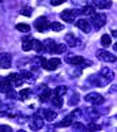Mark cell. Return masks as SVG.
<instances>
[{
    "mask_svg": "<svg viewBox=\"0 0 117 132\" xmlns=\"http://www.w3.org/2000/svg\"><path fill=\"white\" fill-rule=\"evenodd\" d=\"M40 60L42 63V68L46 71H55L56 68H58V65L61 64V60L57 57L49 59V60H46V59H44V57H40Z\"/></svg>",
    "mask_w": 117,
    "mask_h": 132,
    "instance_id": "6da1fadb",
    "label": "cell"
},
{
    "mask_svg": "<svg viewBox=\"0 0 117 132\" xmlns=\"http://www.w3.org/2000/svg\"><path fill=\"white\" fill-rule=\"evenodd\" d=\"M97 57H98L101 61H105V63H113V61L116 60V56L112 55L110 52L105 51V49L97 51Z\"/></svg>",
    "mask_w": 117,
    "mask_h": 132,
    "instance_id": "7a4b0ae2",
    "label": "cell"
},
{
    "mask_svg": "<svg viewBox=\"0 0 117 132\" xmlns=\"http://www.w3.org/2000/svg\"><path fill=\"white\" fill-rule=\"evenodd\" d=\"M93 16V26H94L95 29H101L102 26H105V23H106V15L105 14H94V15H91Z\"/></svg>",
    "mask_w": 117,
    "mask_h": 132,
    "instance_id": "3957f363",
    "label": "cell"
},
{
    "mask_svg": "<svg viewBox=\"0 0 117 132\" xmlns=\"http://www.w3.org/2000/svg\"><path fill=\"white\" fill-rule=\"evenodd\" d=\"M85 100L93 105H101L104 102V97L101 94H98V93H90V94H87L85 97Z\"/></svg>",
    "mask_w": 117,
    "mask_h": 132,
    "instance_id": "277c9868",
    "label": "cell"
},
{
    "mask_svg": "<svg viewBox=\"0 0 117 132\" xmlns=\"http://www.w3.org/2000/svg\"><path fill=\"white\" fill-rule=\"evenodd\" d=\"M34 26H36V29H37L40 33H42V31H45V30H48V29H49V22L46 21L45 16H40V18L36 19Z\"/></svg>",
    "mask_w": 117,
    "mask_h": 132,
    "instance_id": "5b68a950",
    "label": "cell"
},
{
    "mask_svg": "<svg viewBox=\"0 0 117 132\" xmlns=\"http://www.w3.org/2000/svg\"><path fill=\"white\" fill-rule=\"evenodd\" d=\"M11 63H12V57L10 53H0V68L7 70V68L11 67Z\"/></svg>",
    "mask_w": 117,
    "mask_h": 132,
    "instance_id": "8992f818",
    "label": "cell"
},
{
    "mask_svg": "<svg viewBox=\"0 0 117 132\" xmlns=\"http://www.w3.org/2000/svg\"><path fill=\"white\" fill-rule=\"evenodd\" d=\"M75 25L83 33H89L91 30V25H90V22L87 21V19H78V21L75 22Z\"/></svg>",
    "mask_w": 117,
    "mask_h": 132,
    "instance_id": "52a82bcc",
    "label": "cell"
},
{
    "mask_svg": "<svg viewBox=\"0 0 117 132\" xmlns=\"http://www.w3.org/2000/svg\"><path fill=\"white\" fill-rule=\"evenodd\" d=\"M60 16H61L63 21L68 22V23H72L75 21V12L72 11V10H64V11H61Z\"/></svg>",
    "mask_w": 117,
    "mask_h": 132,
    "instance_id": "ba28073f",
    "label": "cell"
},
{
    "mask_svg": "<svg viewBox=\"0 0 117 132\" xmlns=\"http://www.w3.org/2000/svg\"><path fill=\"white\" fill-rule=\"evenodd\" d=\"M7 79L10 80V83L14 86V87H16V86H21L22 83H23V79H22V76L21 75H18V74H11V75H8Z\"/></svg>",
    "mask_w": 117,
    "mask_h": 132,
    "instance_id": "9c48e42d",
    "label": "cell"
},
{
    "mask_svg": "<svg viewBox=\"0 0 117 132\" xmlns=\"http://www.w3.org/2000/svg\"><path fill=\"white\" fill-rule=\"evenodd\" d=\"M42 44H44V48H45L46 51H49V52H53V53H55L56 48H57V44H56V41H55V40H51V38H46V40L44 41Z\"/></svg>",
    "mask_w": 117,
    "mask_h": 132,
    "instance_id": "30bf717a",
    "label": "cell"
},
{
    "mask_svg": "<svg viewBox=\"0 0 117 132\" xmlns=\"http://www.w3.org/2000/svg\"><path fill=\"white\" fill-rule=\"evenodd\" d=\"M11 89H12V85L10 83V80L7 79V78L0 80V93H4V94H6V93L8 90H11Z\"/></svg>",
    "mask_w": 117,
    "mask_h": 132,
    "instance_id": "8fae6325",
    "label": "cell"
},
{
    "mask_svg": "<svg viewBox=\"0 0 117 132\" xmlns=\"http://www.w3.org/2000/svg\"><path fill=\"white\" fill-rule=\"evenodd\" d=\"M74 120H75V114H70V116H67L63 121L57 123V127H61V128H64V127H70L72 123H74Z\"/></svg>",
    "mask_w": 117,
    "mask_h": 132,
    "instance_id": "7c38bea8",
    "label": "cell"
},
{
    "mask_svg": "<svg viewBox=\"0 0 117 132\" xmlns=\"http://www.w3.org/2000/svg\"><path fill=\"white\" fill-rule=\"evenodd\" d=\"M22 49L25 51V52H29V51L33 49V38H30V37L23 38V41H22Z\"/></svg>",
    "mask_w": 117,
    "mask_h": 132,
    "instance_id": "4fadbf2b",
    "label": "cell"
},
{
    "mask_svg": "<svg viewBox=\"0 0 117 132\" xmlns=\"http://www.w3.org/2000/svg\"><path fill=\"white\" fill-rule=\"evenodd\" d=\"M67 63L72 65H79L82 63H85V59L82 56H74V57H67Z\"/></svg>",
    "mask_w": 117,
    "mask_h": 132,
    "instance_id": "5bb4252c",
    "label": "cell"
},
{
    "mask_svg": "<svg viewBox=\"0 0 117 132\" xmlns=\"http://www.w3.org/2000/svg\"><path fill=\"white\" fill-rule=\"evenodd\" d=\"M44 127V120L41 119L38 114H34L33 116V128L34 129H40Z\"/></svg>",
    "mask_w": 117,
    "mask_h": 132,
    "instance_id": "9a60e30c",
    "label": "cell"
},
{
    "mask_svg": "<svg viewBox=\"0 0 117 132\" xmlns=\"http://www.w3.org/2000/svg\"><path fill=\"white\" fill-rule=\"evenodd\" d=\"M95 6L99 10H105V8L112 7V2L110 0H95Z\"/></svg>",
    "mask_w": 117,
    "mask_h": 132,
    "instance_id": "2e32d148",
    "label": "cell"
},
{
    "mask_svg": "<svg viewBox=\"0 0 117 132\" xmlns=\"http://www.w3.org/2000/svg\"><path fill=\"white\" fill-rule=\"evenodd\" d=\"M44 117H45V120H55L56 117H57V113L56 112H53V110H49V109H44Z\"/></svg>",
    "mask_w": 117,
    "mask_h": 132,
    "instance_id": "e0dca14e",
    "label": "cell"
},
{
    "mask_svg": "<svg viewBox=\"0 0 117 132\" xmlns=\"http://www.w3.org/2000/svg\"><path fill=\"white\" fill-rule=\"evenodd\" d=\"M65 44H68L70 46H76L78 40L72 36V34H67V36H65Z\"/></svg>",
    "mask_w": 117,
    "mask_h": 132,
    "instance_id": "ac0fdd59",
    "label": "cell"
},
{
    "mask_svg": "<svg viewBox=\"0 0 117 132\" xmlns=\"http://www.w3.org/2000/svg\"><path fill=\"white\" fill-rule=\"evenodd\" d=\"M49 29L53 30V31H61L63 29H64V26H63L60 22H51L49 23Z\"/></svg>",
    "mask_w": 117,
    "mask_h": 132,
    "instance_id": "d6986e66",
    "label": "cell"
},
{
    "mask_svg": "<svg viewBox=\"0 0 117 132\" xmlns=\"http://www.w3.org/2000/svg\"><path fill=\"white\" fill-rule=\"evenodd\" d=\"M51 90L49 89H44V93L42 94H40V101L41 102H46V101H49V98H51Z\"/></svg>",
    "mask_w": 117,
    "mask_h": 132,
    "instance_id": "ffe728a7",
    "label": "cell"
},
{
    "mask_svg": "<svg viewBox=\"0 0 117 132\" xmlns=\"http://www.w3.org/2000/svg\"><path fill=\"white\" fill-rule=\"evenodd\" d=\"M101 44H102V46H105V48L110 46L112 40H110V36H109V34H104V36L101 37Z\"/></svg>",
    "mask_w": 117,
    "mask_h": 132,
    "instance_id": "44dd1931",
    "label": "cell"
},
{
    "mask_svg": "<svg viewBox=\"0 0 117 132\" xmlns=\"http://www.w3.org/2000/svg\"><path fill=\"white\" fill-rule=\"evenodd\" d=\"M33 49L36 51L37 53L42 52V51H44V44H42V42H40L38 40H33Z\"/></svg>",
    "mask_w": 117,
    "mask_h": 132,
    "instance_id": "7402d4cb",
    "label": "cell"
},
{
    "mask_svg": "<svg viewBox=\"0 0 117 132\" xmlns=\"http://www.w3.org/2000/svg\"><path fill=\"white\" fill-rule=\"evenodd\" d=\"M82 12L85 14V15H94L95 14V7L94 6H86V7H83V10H82Z\"/></svg>",
    "mask_w": 117,
    "mask_h": 132,
    "instance_id": "603a6c76",
    "label": "cell"
},
{
    "mask_svg": "<svg viewBox=\"0 0 117 132\" xmlns=\"http://www.w3.org/2000/svg\"><path fill=\"white\" fill-rule=\"evenodd\" d=\"M16 30L22 31V33H30V26H29L27 23H18Z\"/></svg>",
    "mask_w": 117,
    "mask_h": 132,
    "instance_id": "cb8c5ba5",
    "label": "cell"
},
{
    "mask_svg": "<svg viewBox=\"0 0 117 132\" xmlns=\"http://www.w3.org/2000/svg\"><path fill=\"white\" fill-rule=\"evenodd\" d=\"M67 93V87L65 86H58L55 89V95H58V97H63Z\"/></svg>",
    "mask_w": 117,
    "mask_h": 132,
    "instance_id": "d4e9b609",
    "label": "cell"
},
{
    "mask_svg": "<svg viewBox=\"0 0 117 132\" xmlns=\"http://www.w3.org/2000/svg\"><path fill=\"white\" fill-rule=\"evenodd\" d=\"M52 104L55 106H57V108H61L63 106V98H61V97H58V95H55L52 98Z\"/></svg>",
    "mask_w": 117,
    "mask_h": 132,
    "instance_id": "484cf974",
    "label": "cell"
},
{
    "mask_svg": "<svg viewBox=\"0 0 117 132\" xmlns=\"http://www.w3.org/2000/svg\"><path fill=\"white\" fill-rule=\"evenodd\" d=\"M22 79H25V80H30V82H34V78L31 75V72H29V71H22Z\"/></svg>",
    "mask_w": 117,
    "mask_h": 132,
    "instance_id": "4316f807",
    "label": "cell"
},
{
    "mask_svg": "<svg viewBox=\"0 0 117 132\" xmlns=\"http://www.w3.org/2000/svg\"><path fill=\"white\" fill-rule=\"evenodd\" d=\"M65 49H67V46H65V44H57V48H56V51H55V53H64L65 52Z\"/></svg>",
    "mask_w": 117,
    "mask_h": 132,
    "instance_id": "83f0119b",
    "label": "cell"
},
{
    "mask_svg": "<svg viewBox=\"0 0 117 132\" xmlns=\"http://www.w3.org/2000/svg\"><path fill=\"white\" fill-rule=\"evenodd\" d=\"M29 94H30V90H29V89H23V90L19 91V98H21V100H26V97Z\"/></svg>",
    "mask_w": 117,
    "mask_h": 132,
    "instance_id": "f1b7e54d",
    "label": "cell"
},
{
    "mask_svg": "<svg viewBox=\"0 0 117 132\" xmlns=\"http://www.w3.org/2000/svg\"><path fill=\"white\" fill-rule=\"evenodd\" d=\"M21 14H22V15H25V16H30L31 15V8L30 7H25L21 11Z\"/></svg>",
    "mask_w": 117,
    "mask_h": 132,
    "instance_id": "f546056e",
    "label": "cell"
},
{
    "mask_svg": "<svg viewBox=\"0 0 117 132\" xmlns=\"http://www.w3.org/2000/svg\"><path fill=\"white\" fill-rule=\"evenodd\" d=\"M78 102H79V95H78L76 93H75V94H74V98L70 100V105H76Z\"/></svg>",
    "mask_w": 117,
    "mask_h": 132,
    "instance_id": "4dcf8cb0",
    "label": "cell"
},
{
    "mask_svg": "<svg viewBox=\"0 0 117 132\" xmlns=\"http://www.w3.org/2000/svg\"><path fill=\"white\" fill-rule=\"evenodd\" d=\"M71 125H72V127H74V128H75V129H83V131L86 129V127H85L83 124H80V123H72Z\"/></svg>",
    "mask_w": 117,
    "mask_h": 132,
    "instance_id": "1f68e13d",
    "label": "cell"
},
{
    "mask_svg": "<svg viewBox=\"0 0 117 132\" xmlns=\"http://www.w3.org/2000/svg\"><path fill=\"white\" fill-rule=\"evenodd\" d=\"M12 128L10 125H0V132H11Z\"/></svg>",
    "mask_w": 117,
    "mask_h": 132,
    "instance_id": "d6a6232c",
    "label": "cell"
},
{
    "mask_svg": "<svg viewBox=\"0 0 117 132\" xmlns=\"http://www.w3.org/2000/svg\"><path fill=\"white\" fill-rule=\"evenodd\" d=\"M87 129H90V131H99L101 129V127L99 125H97V124H90L89 127H87Z\"/></svg>",
    "mask_w": 117,
    "mask_h": 132,
    "instance_id": "836d02e7",
    "label": "cell"
},
{
    "mask_svg": "<svg viewBox=\"0 0 117 132\" xmlns=\"http://www.w3.org/2000/svg\"><path fill=\"white\" fill-rule=\"evenodd\" d=\"M6 95L8 97V98H15V97H16V93L12 91V89H11V90H8V91L6 93Z\"/></svg>",
    "mask_w": 117,
    "mask_h": 132,
    "instance_id": "e575fe53",
    "label": "cell"
},
{
    "mask_svg": "<svg viewBox=\"0 0 117 132\" xmlns=\"http://www.w3.org/2000/svg\"><path fill=\"white\" fill-rule=\"evenodd\" d=\"M65 0H51V4L52 6H60V4H63Z\"/></svg>",
    "mask_w": 117,
    "mask_h": 132,
    "instance_id": "d590c367",
    "label": "cell"
},
{
    "mask_svg": "<svg viewBox=\"0 0 117 132\" xmlns=\"http://www.w3.org/2000/svg\"><path fill=\"white\" fill-rule=\"evenodd\" d=\"M2 2H3V0H0V3H2Z\"/></svg>",
    "mask_w": 117,
    "mask_h": 132,
    "instance_id": "8d00e7d4",
    "label": "cell"
},
{
    "mask_svg": "<svg viewBox=\"0 0 117 132\" xmlns=\"http://www.w3.org/2000/svg\"><path fill=\"white\" fill-rule=\"evenodd\" d=\"M0 80H2V78H0Z\"/></svg>",
    "mask_w": 117,
    "mask_h": 132,
    "instance_id": "74e56055",
    "label": "cell"
}]
</instances>
